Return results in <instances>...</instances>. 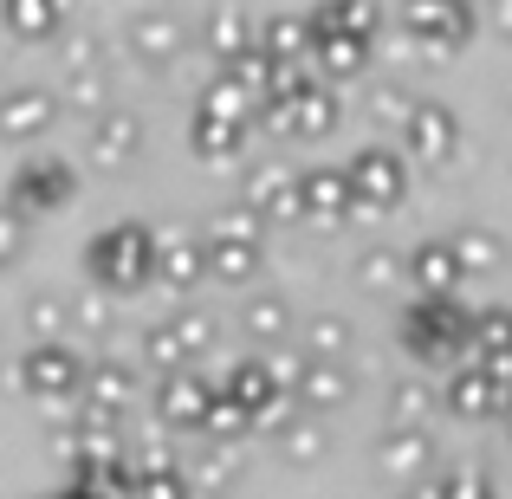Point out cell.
Wrapping results in <instances>:
<instances>
[{
    "mask_svg": "<svg viewBox=\"0 0 512 499\" xmlns=\"http://www.w3.org/2000/svg\"><path fill=\"white\" fill-rule=\"evenodd\" d=\"M396 337L422 370H454L467 357V337H474V305L467 299H409L396 318Z\"/></svg>",
    "mask_w": 512,
    "mask_h": 499,
    "instance_id": "6da1fadb",
    "label": "cell"
},
{
    "mask_svg": "<svg viewBox=\"0 0 512 499\" xmlns=\"http://www.w3.org/2000/svg\"><path fill=\"white\" fill-rule=\"evenodd\" d=\"M156 227L143 221H111L104 234L85 240V273L98 292H143L156 286Z\"/></svg>",
    "mask_w": 512,
    "mask_h": 499,
    "instance_id": "7a4b0ae2",
    "label": "cell"
},
{
    "mask_svg": "<svg viewBox=\"0 0 512 499\" xmlns=\"http://www.w3.org/2000/svg\"><path fill=\"white\" fill-rule=\"evenodd\" d=\"M214 344H221V325H214L208 312H195V305H182V312L156 318V325L143 331V363H150L156 376L195 370V363L214 357Z\"/></svg>",
    "mask_w": 512,
    "mask_h": 499,
    "instance_id": "3957f363",
    "label": "cell"
},
{
    "mask_svg": "<svg viewBox=\"0 0 512 499\" xmlns=\"http://www.w3.org/2000/svg\"><path fill=\"white\" fill-rule=\"evenodd\" d=\"M253 124H266L279 143H325V137H338L344 104H338V91H331V85L305 78L286 104H260V117H253Z\"/></svg>",
    "mask_w": 512,
    "mask_h": 499,
    "instance_id": "277c9868",
    "label": "cell"
},
{
    "mask_svg": "<svg viewBox=\"0 0 512 499\" xmlns=\"http://www.w3.org/2000/svg\"><path fill=\"white\" fill-rule=\"evenodd\" d=\"M396 33L422 59H454L474 39V7H461V0H409L396 13Z\"/></svg>",
    "mask_w": 512,
    "mask_h": 499,
    "instance_id": "5b68a950",
    "label": "cell"
},
{
    "mask_svg": "<svg viewBox=\"0 0 512 499\" xmlns=\"http://www.w3.org/2000/svg\"><path fill=\"white\" fill-rule=\"evenodd\" d=\"M344 182H350L357 214H396L402 201H409V163H402V150H389V143H363L344 163Z\"/></svg>",
    "mask_w": 512,
    "mask_h": 499,
    "instance_id": "8992f818",
    "label": "cell"
},
{
    "mask_svg": "<svg viewBox=\"0 0 512 499\" xmlns=\"http://www.w3.org/2000/svg\"><path fill=\"white\" fill-rule=\"evenodd\" d=\"M454 156H461V117H454V104H441V98H415L409 124H402V163L448 169Z\"/></svg>",
    "mask_w": 512,
    "mask_h": 499,
    "instance_id": "52a82bcc",
    "label": "cell"
},
{
    "mask_svg": "<svg viewBox=\"0 0 512 499\" xmlns=\"http://www.w3.org/2000/svg\"><path fill=\"white\" fill-rule=\"evenodd\" d=\"M78 201V169L65 156H26L13 175V214H59Z\"/></svg>",
    "mask_w": 512,
    "mask_h": 499,
    "instance_id": "ba28073f",
    "label": "cell"
},
{
    "mask_svg": "<svg viewBox=\"0 0 512 499\" xmlns=\"http://www.w3.org/2000/svg\"><path fill=\"white\" fill-rule=\"evenodd\" d=\"M208 402H214V383L201 370H169V376H156V389H150V409H156V428H163V435H201Z\"/></svg>",
    "mask_w": 512,
    "mask_h": 499,
    "instance_id": "9c48e42d",
    "label": "cell"
},
{
    "mask_svg": "<svg viewBox=\"0 0 512 499\" xmlns=\"http://www.w3.org/2000/svg\"><path fill=\"white\" fill-rule=\"evenodd\" d=\"M20 389L39 402H72L85 396V357L72 344H33L20 357Z\"/></svg>",
    "mask_w": 512,
    "mask_h": 499,
    "instance_id": "30bf717a",
    "label": "cell"
},
{
    "mask_svg": "<svg viewBox=\"0 0 512 499\" xmlns=\"http://www.w3.org/2000/svg\"><path fill=\"white\" fill-rule=\"evenodd\" d=\"M357 214L350 201V182H344V163H318V169H299V221L305 227H344Z\"/></svg>",
    "mask_w": 512,
    "mask_h": 499,
    "instance_id": "8fae6325",
    "label": "cell"
},
{
    "mask_svg": "<svg viewBox=\"0 0 512 499\" xmlns=\"http://www.w3.org/2000/svg\"><path fill=\"white\" fill-rule=\"evenodd\" d=\"M124 46H130V59H137V65H175L188 52V20H182V13H169V7H143V13H130Z\"/></svg>",
    "mask_w": 512,
    "mask_h": 499,
    "instance_id": "7c38bea8",
    "label": "cell"
},
{
    "mask_svg": "<svg viewBox=\"0 0 512 499\" xmlns=\"http://www.w3.org/2000/svg\"><path fill=\"white\" fill-rule=\"evenodd\" d=\"M143 396V370L130 357H98L85 363V409L91 415H111V422H124L130 409H137Z\"/></svg>",
    "mask_w": 512,
    "mask_h": 499,
    "instance_id": "4fadbf2b",
    "label": "cell"
},
{
    "mask_svg": "<svg viewBox=\"0 0 512 499\" xmlns=\"http://www.w3.org/2000/svg\"><path fill=\"white\" fill-rule=\"evenodd\" d=\"M350 389H357V376H350V363H318V357H299V376H292V409L312 415V422H325V415H338L350 402Z\"/></svg>",
    "mask_w": 512,
    "mask_h": 499,
    "instance_id": "5bb4252c",
    "label": "cell"
},
{
    "mask_svg": "<svg viewBox=\"0 0 512 499\" xmlns=\"http://www.w3.org/2000/svg\"><path fill=\"white\" fill-rule=\"evenodd\" d=\"M240 201H247L266 227H273V221H299V169L279 163V156L253 163L247 169V195H240Z\"/></svg>",
    "mask_w": 512,
    "mask_h": 499,
    "instance_id": "9a60e30c",
    "label": "cell"
},
{
    "mask_svg": "<svg viewBox=\"0 0 512 499\" xmlns=\"http://www.w3.org/2000/svg\"><path fill=\"white\" fill-rule=\"evenodd\" d=\"M137 150H143V117L130 104H111V111H98L85 124V156L98 169H124Z\"/></svg>",
    "mask_w": 512,
    "mask_h": 499,
    "instance_id": "2e32d148",
    "label": "cell"
},
{
    "mask_svg": "<svg viewBox=\"0 0 512 499\" xmlns=\"http://www.w3.org/2000/svg\"><path fill=\"white\" fill-rule=\"evenodd\" d=\"M376 467H383L389 480H428L441 467V448H435V435L428 428H383L376 435Z\"/></svg>",
    "mask_w": 512,
    "mask_h": 499,
    "instance_id": "e0dca14e",
    "label": "cell"
},
{
    "mask_svg": "<svg viewBox=\"0 0 512 499\" xmlns=\"http://www.w3.org/2000/svg\"><path fill=\"white\" fill-rule=\"evenodd\" d=\"M402 273H409L415 299H461V279H467L448 240H415V247L402 253Z\"/></svg>",
    "mask_w": 512,
    "mask_h": 499,
    "instance_id": "ac0fdd59",
    "label": "cell"
},
{
    "mask_svg": "<svg viewBox=\"0 0 512 499\" xmlns=\"http://www.w3.org/2000/svg\"><path fill=\"white\" fill-rule=\"evenodd\" d=\"M441 409L461 415V422H487V415H500V389H493V376L480 370V363H454L448 376H441Z\"/></svg>",
    "mask_w": 512,
    "mask_h": 499,
    "instance_id": "d6986e66",
    "label": "cell"
},
{
    "mask_svg": "<svg viewBox=\"0 0 512 499\" xmlns=\"http://www.w3.org/2000/svg\"><path fill=\"white\" fill-rule=\"evenodd\" d=\"M52 117H59V91H39V85H20L0 98V137L13 143H33L52 130Z\"/></svg>",
    "mask_w": 512,
    "mask_h": 499,
    "instance_id": "ffe728a7",
    "label": "cell"
},
{
    "mask_svg": "<svg viewBox=\"0 0 512 499\" xmlns=\"http://www.w3.org/2000/svg\"><path fill=\"white\" fill-rule=\"evenodd\" d=\"M312 78L338 91L344 78H363L370 72V39H350V33H312Z\"/></svg>",
    "mask_w": 512,
    "mask_h": 499,
    "instance_id": "44dd1931",
    "label": "cell"
},
{
    "mask_svg": "<svg viewBox=\"0 0 512 499\" xmlns=\"http://www.w3.org/2000/svg\"><path fill=\"white\" fill-rule=\"evenodd\" d=\"M253 46H260L273 65H305L312 59V20L292 13V7H279V13H266V20L253 26Z\"/></svg>",
    "mask_w": 512,
    "mask_h": 499,
    "instance_id": "7402d4cb",
    "label": "cell"
},
{
    "mask_svg": "<svg viewBox=\"0 0 512 499\" xmlns=\"http://www.w3.org/2000/svg\"><path fill=\"white\" fill-rule=\"evenodd\" d=\"M292 331H299V318H292V299H279V292H253V299L240 305V337H247V344L279 350Z\"/></svg>",
    "mask_w": 512,
    "mask_h": 499,
    "instance_id": "603a6c76",
    "label": "cell"
},
{
    "mask_svg": "<svg viewBox=\"0 0 512 499\" xmlns=\"http://www.w3.org/2000/svg\"><path fill=\"white\" fill-rule=\"evenodd\" d=\"M253 13H240V7H214V13H201L195 20V33H201V46L214 52L221 65H234L240 52H253Z\"/></svg>",
    "mask_w": 512,
    "mask_h": 499,
    "instance_id": "cb8c5ba5",
    "label": "cell"
},
{
    "mask_svg": "<svg viewBox=\"0 0 512 499\" xmlns=\"http://www.w3.org/2000/svg\"><path fill=\"white\" fill-rule=\"evenodd\" d=\"M350 286L363 292V299H396L402 286H409V273H402V253L396 247H363L357 260H350Z\"/></svg>",
    "mask_w": 512,
    "mask_h": 499,
    "instance_id": "d4e9b609",
    "label": "cell"
},
{
    "mask_svg": "<svg viewBox=\"0 0 512 499\" xmlns=\"http://www.w3.org/2000/svg\"><path fill=\"white\" fill-rule=\"evenodd\" d=\"M156 279L169 292H188L195 279H208V253H201L195 234H163L156 240Z\"/></svg>",
    "mask_w": 512,
    "mask_h": 499,
    "instance_id": "484cf974",
    "label": "cell"
},
{
    "mask_svg": "<svg viewBox=\"0 0 512 499\" xmlns=\"http://www.w3.org/2000/svg\"><path fill=\"white\" fill-rule=\"evenodd\" d=\"M266 441L279 448V461H286V467H318V461L331 454V428H325V422H312V415H299V409H292V422H286V428H273Z\"/></svg>",
    "mask_w": 512,
    "mask_h": 499,
    "instance_id": "4316f807",
    "label": "cell"
},
{
    "mask_svg": "<svg viewBox=\"0 0 512 499\" xmlns=\"http://www.w3.org/2000/svg\"><path fill=\"white\" fill-rule=\"evenodd\" d=\"M305 20H312V33H350V39H370L376 46V33H383L389 13L370 7V0H331V7H312Z\"/></svg>",
    "mask_w": 512,
    "mask_h": 499,
    "instance_id": "83f0119b",
    "label": "cell"
},
{
    "mask_svg": "<svg viewBox=\"0 0 512 499\" xmlns=\"http://www.w3.org/2000/svg\"><path fill=\"white\" fill-rule=\"evenodd\" d=\"M299 357H318V363H350V350H357V325H350L344 312H318V318H305V331H299Z\"/></svg>",
    "mask_w": 512,
    "mask_h": 499,
    "instance_id": "f1b7e54d",
    "label": "cell"
},
{
    "mask_svg": "<svg viewBox=\"0 0 512 499\" xmlns=\"http://www.w3.org/2000/svg\"><path fill=\"white\" fill-rule=\"evenodd\" d=\"M195 111H201V117H214V124H240V130H253V117H260V104H253V98H247V91H240V85H234L227 72H214L208 85H201Z\"/></svg>",
    "mask_w": 512,
    "mask_h": 499,
    "instance_id": "f546056e",
    "label": "cell"
},
{
    "mask_svg": "<svg viewBox=\"0 0 512 499\" xmlns=\"http://www.w3.org/2000/svg\"><path fill=\"white\" fill-rule=\"evenodd\" d=\"M474 363H500L512 357V305H474V337H467Z\"/></svg>",
    "mask_w": 512,
    "mask_h": 499,
    "instance_id": "4dcf8cb0",
    "label": "cell"
},
{
    "mask_svg": "<svg viewBox=\"0 0 512 499\" xmlns=\"http://www.w3.org/2000/svg\"><path fill=\"white\" fill-rule=\"evenodd\" d=\"M59 98L72 104V111H85V124H91L98 111H111V104H117V85H111V72H104V65H72Z\"/></svg>",
    "mask_w": 512,
    "mask_h": 499,
    "instance_id": "1f68e13d",
    "label": "cell"
},
{
    "mask_svg": "<svg viewBox=\"0 0 512 499\" xmlns=\"http://www.w3.org/2000/svg\"><path fill=\"white\" fill-rule=\"evenodd\" d=\"M201 253H208V279H221V286H247L253 273H260L266 253L247 247V240H201Z\"/></svg>",
    "mask_w": 512,
    "mask_h": 499,
    "instance_id": "d6a6232c",
    "label": "cell"
},
{
    "mask_svg": "<svg viewBox=\"0 0 512 499\" xmlns=\"http://www.w3.org/2000/svg\"><path fill=\"white\" fill-rule=\"evenodd\" d=\"M247 435H253V415L240 409L234 396H221V389H214L208 415H201V441H208V448H240Z\"/></svg>",
    "mask_w": 512,
    "mask_h": 499,
    "instance_id": "836d02e7",
    "label": "cell"
},
{
    "mask_svg": "<svg viewBox=\"0 0 512 499\" xmlns=\"http://www.w3.org/2000/svg\"><path fill=\"white\" fill-rule=\"evenodd\" d=\"M240 143H247V130L240 124H214V117H188V150L201 156V163H234Z\"/></svg>",
    "mask_w": 512,
    "mask_h": 499,
    "instance_id": "e575fe53",
    "label": "cell"
},
{
    "mask_svg": "<svg viewBox=\"0 0 512 499\" xmlns=\"http://www.w3.org/2000/svg\"><path fill=\"white\" fill-rule=\"evenodd\" d=\"M441 409V396L422 383V376H402L389 383V428H428V415Z\"/></svg>",
    "mask_w": 512,
    "mask_h": 499,
    "instance_id": "d590c367",
    "label": "cell"
},
{
    "mask_svg": "<svg viewBox=\"0 0 512 499\" xmlns=\"http://www.w3.org/2000/svg\"><path fill=\"white\" fill-rule=\"evenodd\" d=\"M65 20H72V13H65L59 0H13V7H7V26L20 39H39V46H46V39H59Z\"/></svg>",
    "mask_w": 512,
    "mask_h": 499,
    "instance_id": "8d00e7d4",
    "label": "cell"
},
{
    "mask_svg": "<svg viewBox=\"0 0 512 499\" xmlns=\"http://www.w3.org/2000/svg\"><path fill=\"white\" fill-rule=\"evenodd\" d=\"M448 247H454V260H461V273H493V266L506 260V247H500L493 227H454Z\"/></svg>",
    "mask_w": 512,
    "mask_h": 499,
    "instance_id": "74e56055",
    "label": "cell"
},
{
    "mask_svg": "<svg viewBox=\"0 0 512 499\" xmlns=\"http://www.w3.org/2000/svg\"><path fill=\"white\" fill-rule=\"evenodd\" d=\"M26 325H33L39 344H59V331L72 325V299H59V292H39V299L26 305Z\"/></svg>",
    "mask_w": 512,
    "mask_h": 499,
    "instance_id": "f35d334b",
    "label": "cell"
},
{
    "mask_svg": "<svg viewBox=\"0 0 512 499\" xmlns=\"http://www.w3.org/2000/svg\"><path fill=\"white\" fill-rule=\"evenodd\" d=\"M208 240H247V247H260V240H266V221L247 208V201H234V208L208 227Z\"/></svg>",
    "mask_w": 512,
    "mask_h": 499,
    "instance_id": "ab89813d",
    "label": "cell"
},
{
    "mask_svg": "<svg viewBox=\"0 0 512 499\" xmlns=\"http://www.w3.org/2000/svg\"><path fill=\"white\" fill-rule=\"evenodd\" d=\"M409 111H415V98H409L402 85H376V91H370V117H376L383 130H402V124H409Z\"/></svg>",
    "mask_w": 512,
    "mask_h": 499,
    "instance_id": "60d3db41",
    "label": "cell"
},
{
    "mask_svg": "<svg viewBox=\"0 0 512 499\" xmlns=\"http://www.w3.org/2000/svg\"><path fill=\"white\" fill-rule=\"evenodd\" d=\"M130 499H195V487H188V474H156V480H137Z\"/></svg>",
    "mask_w": 512,
    "mask_h": 499,
    "instance_id": "b9f144b4",
    "label": "cell"
},
{
    "mask_svg": "<svg viewBox=\"0 0 512 499\" xmlns=\"http://www.w3.org/2000/svg\"><path fill=\"white\" fill-rule=\"evenodd\" d=\"M72 318L85 331H111V299H104V292H85V299H72Z\"/></svg>",
    "mask_w": 512,
    "mask_h": 499,
    "instance_id": "7bdbcfd3",
    "label": "cell"
},
{
    "mask_svg": "<svg viewBox=\"0 0 512 499\" xmlns=\"http://www.w3.org/2000/svg\"><path fill=\"white\" fill-rule=\"evenodd\" d=\"M20 240H26V221L13 208H0V266L13 260V253H20Z\"/></svg>",
    "mask_w": 512,
    "mask_h": 499,
    "instance_id": "ee69618b",
    "label": "cell"
},
{
    "mask_svg": "<svg viewBox=\"0 0 512 499\" xmlns=\"http://www.w3.org/2000/svg\"><path fill=\"white\" fill-rule=\"evenodd\" d=\"M487 20H493V26H500V33H512V7H493V13H487Z\"/></svg>",
    "mask_w": 512,
    "mask_h": 499,
    "instance_id": "f6af8a7d",
    "label": "cell"
},
{
    "mask_svg": "<svg viewBox=\"0 0 512 499\" xmlns=\"http://www.w3.org/2000/svg\"><path fill=\"white\" fill-rule=\"evenodd\" d=\"M59 499H98V493H91V487H85V480H72V487H65Z\"/></svg>",
    "mask_w": 512,
    "mask_h": 499,
    "instance_id": "bcb514c9",
    "label": "cell"
},
{
    "mask_svg": "<svg viewBox=\"0 0 512 499\" xmlns=\"http://www.w3.org/2000/svg\"><path fill=\"white\" fill-rule=\"evenodd\" d=\"M500 422H506V441H512V396L500 402Z\"/></svg>",
    "mask_w": 512,
    "mask_h": 499,
    "instance_id": "7dc6e473",
    "label": "cell"
},
{
    "mask_svg": "<svg viewBox=\"0 0 512 499\" xmlns=\"http://www.w3.org/2000/svg\"><path fill=\"white\" fill-rule=\"evenodd\" d=\"M221 499H240V493H221Z\"/></svg>",
    "mask_w": 512,
    "mask_h": 499,
    "instance_id": "c3c4849f",
    "label": "cell"
}]
</instances>
